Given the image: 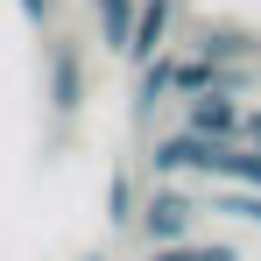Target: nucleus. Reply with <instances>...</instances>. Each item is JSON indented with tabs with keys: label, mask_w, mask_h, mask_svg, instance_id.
Listing matches in <instances>:
<instances>
[{
	"label": "nucleus",
	"mask_w": 261,
	"mask_h": 261,
	"mask_svg": "<svg viewBox=\"0 0 261 261\" xmlns=\"http://www.w3.org/2000/svg\"><path fill=\"white\" fill-rule=\"evenodd\" d=\"M155 261H240V254H233V247H176V240H170Z\"/></svg>",
	"instance_id": "6e6552de"
},
{
	"label": "nucleus",
	"mask_w": 261,
	"mask_h": 261,
	"mask_svg": "<svg viewBox=\"0 0 261 261\" xmlns=\"http://www.w3.org/2000/svg\"><path fill=\"white\" fill-rule=\"evenodd\" d=\"M99 29H106L113 49H127V36H134V0H99Z\"/></svg>",
	"instance_id": "20e7f679"
},
{
	"label": "nucleus",
	"mask_w": 261,
	"mask_h": 261,
	"mask_svg": "<svg viewBox=\"0 0 261 261\" xmlns=\"http://www.w3.org/2000/svg\"><path fill=\"white\" fill-rule=\"evenodd\" d=\"M92 261H99V254H92Z\"/></svg>",
	"instance_id": "ddd939ff"
},
{
	"label": "nucleus",
	"mask_w": 261,
	"mask_h": 261,
	"mask_svg": "<svg viewBox=\"0 0 261 261\" xmlns=\"http://www.w3.org/2000/svg\"><path fill=\"white\" fill-rule=\"evenodd\" d=\"M78 85H85V78H78V64H71V57H57V64H49V92H57V106H64V113L78 106Z\"/></svg>",
	"instance_id": "39448f33"
},
{
	"label": "nucleus",
	"mask_w": 261,
	"mask_h": 261,
	"mask_svg": "<svg viewBox=\"0 0 261 261\" xmlns=\"http://www.w3.org/2000/svg\"><path fill=\"white\" fill-rule=\"evenodd\" d=\"M226 212H247V219H254V226H261V198H233Z\"/></svg>",
	"instance_id": "9d476101"
},
{
	"label": "nucleus",
	"mask_w": 261,
	"mask_h": 261,
	"mask_svg": "<svg viewBox=\"0 0 261 261\" xmlns=\"http://www.w3.org/2000/svg\"><path fill=\"white\" fill-rule=\"evenodd\" d=\"M191 127H198V134H240V106H233V92H226V85L191 92Z\"/></svg>",
	"instance_id": "f257e3e1"
},
{
	"label": "nucleus",
	"mask_w": 261,
	"mask_h": 261,
	"mask_svg": "<svg viewBox=\"0 0 261 261\" xmlns=\"http://www.w3.org/2000/svg\"><path fill=\"white\" fill-rule=\"evenodd\" d=\"M163 92H170V64H155V57H148V78H141V99H134V113H148Z\"/></svg>",
	"instance_id": "0eeeda50"
},
{
	"label": "nucleus",
	"mask_w": 261,
	"mask_h": 261,
	"mask_svg": "<svg viewBox=\"0 0 261 261\" xmlns=\"http://www.w3.org/2000/svg\"><path fill=\"white\" fill-rule=\"evenodd\" d=\"M205 85H219L212 64H170V92H205Z\"/></svg>",
	"instance_id": "423d86ee"
},
{
	"label": "nucleus",
	"mask_w": 261,
	"mask_h": 261,
	"mask_svg": "<svg viewBox=\"0 0 261 261\" xmlns=\"http://www.w3.org/2000/svg\"><path fill=\"white\" fill-rule=\"evenodd\" d=\"M106 205H113V212H106L113 226H127V176H113V184H106Z\"/></svg>",
	"instance_id": "1a4fd4ad"
},
{
	"label": "nucleus",
	"mask_w": 261,
	"mask_h": 261,
	"mask_svg": "<svg viewBox=\"0 0 261 261\" xmlns=\"http://www.w3.org/2000/svg\"><path fill=\"white\" fill-rule=\"evenodd\" d=\"M247 134H254V148H261V120H247Z\"/></svg>",
	"instance_id": "f8f14e48"
},
{
	"label": "nucleus",
	"mask_w": 261,
	"mask_h": 261,
	"mask_svg": "<svg viewBox=\"0 0 261 261\" xmlns=\"http://www.w3.org/2000/svg\"><path fill=\"white\" fill-rule=\"evenodd\" d=\"M163 29H170V0H148V7L134 14V36H127V49H120V57L148 64V57H155V43H163Z\"/></svg>",
	"instance_id": "7ed1b4c3"
},
{
	"label": "nucleus",
	"mask_w": 261,
	"mask_h": 261,
	"mask_svg": "<svg viewBox=\"0 0 261 261\" xmlns=\"http://www.w3.org/2000/svg\"><path fill=\"white\" fill-rule=\"evenodd\" d=\"M21 14L29 21H49V0H21Z\"/></svg>",
	"instance_id": "9b49d317"
},
{
	"label": "nucleus",
	"mask_w": 261,
	"mask_h": 261,
	"mask_svg": "<svg viewBox=\"0 0 261 261\" xmlns=\"http://www.w3.org/2000/svg\"><path fill=\"white\" fill-rule=\"evenodd\" d=\"M191 219H198V205H191L184 191H163V198L141 212V226H148L155 240H184V233H191Z\"/></svg>",
	"instance_id": "f03ea898"
}]
</instances>
